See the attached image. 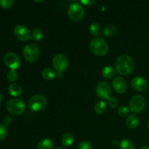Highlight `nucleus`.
<instances>
[{
  "mask_svg": "<svg viewBox=\"0 0 149 149\" xmlns=\"http://www.w3.org/2000/svg\"><path fill=\"white\" fill-rule=\"evenodd\" d=\"M96 93L102 99H108L111 93V87L107 81H101L96 87Z\"/></svg>",
  "mask_w": 149,
  "mask_h": 149,
  "instance_id": "10",
  "label": "nucleus"
},
{
  "mask_svg": "<svg viewBox=\"0 0 149 149\" xmlns=\"http://www.w3.org/2000/svg\"><path fill=\"white\" fill-rule=\"evenodd\" d=\"M68 16L72 21L79 22L82 20L84 16V9L81 4L74 2L71 4L68 9Z\"/></svg>",
  "mask_w": 149,
  "mask_h": 149,
  "instance_id": "5",
  "label": "nucleus"
},
{
  "mask_svg": "<svg viewBox=\"0 0 149 149\" xmlns=\"http://www.w3.org/2000/svg\"><path fill=\"white\" fill-rule=\"evenodd\" d=\"M112 86L116 93L122 94L126 92L127 89V84L125 79L121 77H116L113 79L112 81Z\"/></svg>",
  "mask_w": 149,
  "mask_h": 149,
  "instance_id": "13",
  "label": "nucleus"
},
{
  "mask_svg": "<svg viewBox=\"0 0 149 149\" xmlns=\"http://www.w3.org/2000/svg\"><path fill=\"white\" fill-rule=\"evenodd\" d=\"M37 149H53V142L49 138H45L39 143Z\"/></svg>",
  "mask_w": 149,
  "mask_h": 149,
  "instance_id": "19",
  "label": "nucleus"
},
{
  "mask_svg": "<svg viewBox=\"0 0 149 149\" xmlns=\"http://www.w3.org/2000/svg\"><path fill=\"white\" fill-rule=\"evenodd\" d=\"M113 146H119V143H120V142H119L118 141H116V140H113Z\"/></svg>",
  "mask_w": 149,
  "mask_h": 149,
  "instance_id": "33",
  "label": "nucleus"
},
{
  "mask_svg": "<svg viewBox=\"0 0 149 149\" xmlns=\"http://www.w3.org/2000/svg\"><path fill=\"white\" fill-rule=\"evenodd\" d=\"M78 149H93V146L89 141H84L79 144Z\"/></svg>",
  "mask_w": 149,
  "mask_h": 149,
  "instance_id": "30",
  "label": "nucleus"
},
{
  "mask_svg": "<svg viewBox=\"0 0 149 149\" xmlns=\"http://www.w3.org/2000/svg\"><path fill=\"white\" fill-rule=\"evenodd\" d=\"M74 141V136L71 133H65L62 137V143L65 147L71 146Z\"/></svg>",
  "mask_w": 149,
  "mask_h": 149,
  "instance_id": "20",
  "label": "nucleus"
},
{
  "mask_svg": "<svg viewBox=\"0 0 149 149\" xmlns=\"http://www.w3.org/2000/svg\"><path fill=\"white\" fill-rule=\"evenodd\" d=\"M95 111L97 114H103L107 110V106H106V102L103 100H100L97 102L95 105Z\"/></svg>",
  "mask_w": 149,
  "mask_h": 149,
  "instance_id": "17",
  "label": "nucleus"
},
{
  "mask_svg": "<svg viewBox=\"0 0 149 149\" xmlns=\"http://www.w3.org/2000/svg\"><path fill=\"white\" fill-rule=\"evenodd\" d=\"M148 130H149V122H148Z\"/></svg>",
  "mask_w": 149,
  "mask_h": 149,
  "instance_id": "36",
  "label": "nucleus"
},
{
  "mask_svg": "<svg viewBox=\"0 0 149 149\" xmlns=\"http://www.w3.org/2000/svg\"><path fill=\"white\" fill-rule=\"evenodd\" d=\"M138 124H139V119L135 115H130L127 116L125 120V125L130 130L135 129L138 127Z\"/></svg>",
  "mask_w": 149,
  "mask_h": 149,
  "instance_id": "14",
  "label": "nucleus"
},
{
  "mask_svg": "<svg viewBox=\"0 0 149 149\" xmlns=\"http://www.w3.org/2000/svg\"><path fill=\"white\" fill-rule=\"evenodd\" d=\"M117 113L118 115H119L120 117H126V116H127V115L129 114L130 113V108L125 106H120V107L119 108V109H118Z\"/></svg>",
  "mask_w": 149,
  "mask_h": 149,
  "instance_id": "25",
  "label": "nucleus"
},
{
  "mask_svg": "<svg viewBox=\"0 0 149 149\" xmlns=\"http://www.w3.org/2000/svg\"><path fill=\"white\" fill-rule=\"evenodd\" d=\"M90 49L95 55L103 56L109 52V45L103 38L97 36L91 40L90 43Z\"/></svg>",
  "mask_w": 149,
  "mask_h": 149,
  "instance_id": "2",
  "label": "nucleus"
},
{
  "mask_svg": "<svg viewBox=\"0 0 149 149\" xmlns=\"http://www.w3.org/2000/svg\"><path fill=\"white\" fill-rule=\"evenodd\" d=\"M68 59L63 54H57L52 58V65L59 74L65 71L68 67Z\"/></svg>",
  "mask_w": 149,
  "mask_h": 149,
  "instance_id": "7",
  "label": "nucleus"
},
{
  "mask_svg": "<svg viewBox=\"0 0 149 149\" xmlns=\"http://www.w3.org/2000/svg\"><path fill=\"white\" fill-rule=\"evenodd\" d=\"M119 149H135L133 142L129 139H124L119 143Z\"/></svg>",
  "mask_w": 149,
  "mask_h": 149,
  "instance_id": "23",
  "label": "nucleus"
},
{
  "mask_svg": "<svg viewBox=\"0 0 149 149\" xmlns=\"http://www.w3.org/2000/svg\"><path fill=\"white\" fill-rule=\"evenodd\" d=\"M8 92L12 96L17 97L20 96L22 93V87L17 83H13L8 87Z\"/></svg>",
  "mask_w": 149,
  "mask_h": 149,
  "instance_id": "15",
  "label": "nucleus"
},
{
  "mask_svg": "<svg viewBox=\"0 0 149 149\" xmlns=\"http://www.w3.org/2000/svg\"><path fill=\"white\" fill-rule=\"evenodd\" d=\"M90 33H91L93 36L97 37V36H98L100 33V26H99L97 23H93V24H91V26H90Z\"/></svg>",
  "mask_w": 149,
  "mask_h": 149,
  "instance_id": "24",
  "label": "nucleus"
},
{
  "mask_svg": "<svg viewBox=\"0 0 149 149\" xmlns=\"http://www.w3.org/2000/svg\"><path fill=\"white\" fill-rule=\"evenodd\" d=\"M42 76L44 79L49 81V80H52L55 78V76H56V74H55V71L52 70V68H46L45 69H43V71H42Z\"/></svg>",
  "mask_w": 149,
  "mask_h": 149,
  "instance_id": "18",
  "label": "nucleus"
},
{
  "mask_svg": "<svg viewBox=\"0 0 149 149\" xmlns=\"http://www.w3.org/2000/svg\"><path fill=\"white\" fill-rule=\"evenodd\" d=\"M12 122H13V119L9 116H5V117L4 118V119H3V124H4V125H6V126L10 125Z\"/></svg>",
  "mask_w": 149,
  "mask_h": 149,
  "instance_id": "31",
  "label": "nucleus"
},
{
  "mask_svg": "<svg viewBox=\"0 0 149 149\" xmlns=\"http://www.w3.org/2000/svg\"><path fill=\"white\" fill-rule=\"evenodd\" d=\"M4 61L5 65L11 70L17 69L20 65V58L13 52H7L4 57Z\"/></svg>",
  "mask_w": 149,
  "mask_h": 149,
  "instance_id": "9",
  "label": "nucleus"
},
{
  "mask_svg": "<svg viewBox=\"0 0 149 149\" xmlns=\"http://www.w3.org/2000/svg\"><path fill=\"white\" fill-rule=\"evenodd\" d=\"M131 85L137 91L143 92L148 89V83L147 80L143 77H135L131 81Z\"/></svg>",
  "mask_w": 149,
  "mask_h": 149,
  "instance_id": "12",
  "label": "nucleus"
},
{
  "mask_svg": "<svg viewBox=\"0 0 149 149\" xmlns=\"http://www.w3.org/2000/svg\"><path fill=\"white\" fill-rule=\"evenodd\" d=\"M108 100V104L112 109H114V108L117 107L118 105H119V101H118L117 99L114 97H109L107 99Z\"/></svg>",
  "mask_w": 149,
  "mask_h": 149,
  "instance_id": "29",
  "label": "nucleus"
},
{
  "mask_svg": "<svg viewBox=\"0 0 149 149\" xmlns=\"http://www.w3.org/2000/svg\"><path fill=\"white\" fill-rule=\"evenodd\" d=\"M56 149H63V148H56Z\"/></svg>",
  "mask_w": 149,
  "mask_h": 149,
  "instance_id": "37",
  "label": "nucleus"
},
{
  "mask_svg": "<svg viewBox=\"0 0 149 149\" xmlns=\"http://www.w3.org/2000/svg\"><path fill=\"white\" fill-rule=\"evenodd\" d=\"M7 133H8V130H7V126L4 124L0 123V141L5 139Z\"/></svg>",
  "mask_w": 149,
  "mask_h": 149,
  "instance_id": "26",
  "label": "nucleus"
},
{
  "mask_svg": "<svg viewBox=\"0 0 149 149\" xmlns=\"http://www.w3.org/2000/svg\"><path fill=\"white\" fill-rule=\"evenodd\" d=\"M116 74V69L112 66H106L102 70V76L105 79L113 78Z\"/></svg>",
  "mask_w": 149,
  "mask_h": 149,
  "instance_id": "16",
  "label": "nucleus"
},
{
  "mask_svg": "<svg viewBox=\"0 0 149 149\" xmlns=\"http://www.w3.org/2000/svg\"><path fill=\"white\" fill-rule=\"evenodd\" d=\"M135 68V63L130 56L122 55L118 57L116 61V71L119 74L126 76L131 74Z\"/></svg>",
  "mask_w": 149,
  "mask_h": 149,
  "instance_id": "1",
  "label": "nucleus"
},
{
  "mask_svg": "<svg viewBox=\"0 0 149 149\" xmlns=\"http://www.w3.org/2000/svg\"><path fill=\"white\" fill-rule=\"evenodd\" d=\"M47 104V100L42 95H35L29 99L28 105L32 111L39 112L43 110Z\"/></svg>",
  "mask_w": 149,
  "mask_h": 149,
  "instance_id": "4",
  "label": "nucleus"
},
{
  "mask_svg": "<svg viewBox=\"0 0 149 149\" xmlns=\"http://www.w3.org/2000/svg\"><path fill=\"white\" fill-rule=\"evenodd\" d=\"M6 108L11 114L17 116L24 113L26 109V105L22 99L13 98L7 102Z\"/></svg>",
  "mask_w": 149,
  "mask_h": 149,
  "instance_id": "3",
  "label": "nucleus"
},
{
  "mask_svg": "<svg viewBox=\"0 0 149 149\" xmlns=\"http://www.w3.org/2000/svg\"><path fill=\"white\" fill-rule=\"evenodd\" d=\"M94 3H95V1H92V0H83V1H81V4H84L85 6H90L92 4H93Z\"/></svg>",
  "mask_w": 149,
  "mask_h": 149,
  "instance_id": "32",
  "label": "nucleus"
},
{
  "mask_svg": "<svg viewBox=\"0 0 149 149\" xmlns=\"http://www.w3.org/2000/svg\"><path fill=\"white\" fill-rule=\"evenodd\" d=\"M1 101H2V95H1V94L0 93V104H1Z\"/></svg>",
  "mask_w": 149,
  "mask_h": 149,
  "instance_id": "34",
  "label": "nucleus"
},
{
  "mask_svg": "<svg viewBox=\"0 0 149 149\" xmlns=\"http://www.w3.org/2000/svg\"><path fill=\"white\" fill-rule=\"evenodd\" d=\"M14 4L13 0H0V7L4 9H8L11 7Z\"/></svg>",
  "mask_w": 149,
  "mask_h": 149,
  "instance_id": "28",
  "label": "nucleus"
},
{
  "mask_svg": "<svg viewBox=\"0 0 149 149\" xmlns=\"http://www.w3.org/2000/svg\"><path fill=\"white\" fill-rule=\"evenodd\" d=\"M146 107V100L141 95H134L130 101V110L135 113H139Z\"/></svg>",
  "mask_w": 149,
  "mask_h": 149,
  "instance_id": "8",
  "label": "nucleus"
},
{
  "mask_svg": "<svg viewBox=\"0 0 149 149\" xmlns=\"http://www.w3.org/2000/svg\"><path fill=\"white\" fill-rule=\"evenodd\" d=\"M140 149H149V147H147V146H144V147H142V148H141Z\"/></svg>",
  "mask_w": 149,
  "mask_h": 149,
  "instance_id": "35",
  "label": "nucleus"
},
{
  "mask_svg": "<svg viewBox=\"0 0 149 149\" xmlns=\"http://www.w3.org/2000/svg\"><path fill=\"white\" fill-rule=\"evenodd\" d=\"M116 32H117V28L113 25H109L103 29V33L106 37H111L116 34Z\"/></svg>",
  "mask_w": 149,
  "mask_h": 149,
  "instance_id": "21",
  "label": "nucleus"
},
{
  "mask_svg": "<svg viewBox=\"0 0 149 149\" xmlns=\"http://www.w3.org/2000/svg\"><path fill=\"white\" fill-rule=\"evenodd\" d=\"M40 52L35 44L30 43L26 45L23 49V55L25 60L29 63H34L39 59Z\"/></svg>",
  "mask_w": 149,
  "mask_h": 149,
  "instance_id": "6",
  "label": "nucleus"
},
{
  "mask_svg": "<svg viewBox=\"0 0 149 149\" xmlns=\"http://www.w3.org/2000/svg\"><path fill=\"white\" fill-rule=\"evenodd\" d=\"M14 34L17 39L22 42H26L31 39V32L26 26L17 25L14 29Z\"/></svg>",
  "mask_w": 149,
  "mask_h": 149,
  "instance_id": "11",
  "label": "nucleus"
},
{
  "mask_svg": "<svg viewBox=\"0 0 149 149\" xmlns=\"http://www.w3.org/2000/svg\"><path fill=\"white\" fill-rule=\"evenodd\" d=\"M43 38V32L39 28H36L31 33V39L35 42H39Z\"/></svg>",
  "mask_w": 149,
  "mask_h": 149,
  "instance_id": "22",
  "label": "nucleus"
},
{
  "mask_svg": "<svg viewBox=\"0 0 149 149\" xmlns=\"http://www.w3.org/2000/svg\"><path fill=\"white\" fill-rule=\"evenodd\" d=\"M7 77L10 81H15L18 78V74L17 73V71H15V70H10L7 73Z\"/></svg>",
  "mask_w": 149,
  "mask_h": 149,
  "instance_id": "27",
  "label": "nucleus"
}]
</instances>
